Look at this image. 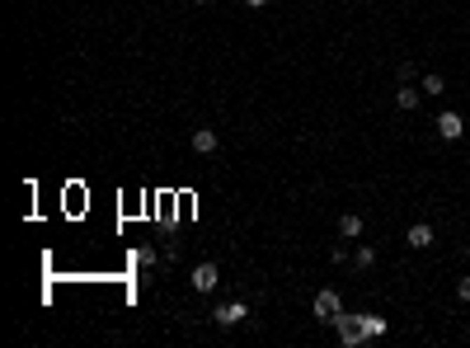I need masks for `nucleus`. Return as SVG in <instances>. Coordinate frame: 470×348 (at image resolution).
Masks as SVG:
<instances>
[{"label": "nucleus", "instance_id": "nucleus-1", "mask_svg": "<svg viewBox=\"0 0 470 348\" xmlns=\"http://www.w3.org/2000/svg\"><path fill=\"white\" fill-rule=\"evenodd\" d=\"M339 316H344V301H339V292H334V287L315 292V320H320V325H334Z\"/></svg>", "mask_w": 470, "mask_h": 348}, {"label": "nucleus", "instance_id": "nucleus-2", "mask_svg": "<svg viewBox=\"0 0 470 348\" xmlns=\"http://www.w3.org/2000/svg\"><path fill=\"white\" fill-rule=\"evenodd\" d=\"M334 330H339V339H344L348 348L367 344V325H362V316H339L334 320Z\"/></svg>", "mask_w": 470, "mask_h": 348}, {"label": "nucleus", "instance_id": "nucleus-3", "mask_svg": "<svg viewBox=\"0 0 470 348\" xmlns=\"http://www.w3.org/2000/svg\"><path fill=\"white\" fill-rule=\"evenodd\" d=\"M221 325V330H235V325H245L250 320V306L245 301H226V306H217V316H212Z\"/></svg>", "mask_w": 470, "mask_h": 348}, {"label": "nucleus", "instance_id": "nucleus-4", "mask_svg": "<svg viewBox=\"0 0 470 348\" xmlns=\"http://www.w3.org/2000/svg\"><path fill=\"white\" fill-rule=\"evenodd\" d=\"M433 127H438L442 142H461V137H466V118H461V113H452V109L438 113V123H433Z\"/></svg>", "mask_w": 470, "mask_h": 348}, {"label": "nucleus", "instance_id": "nucleus-5", "mask_svg": "<svg viewBox=\"0 0 470 348\" xmlns=\"http://www.w3.org/2000/svg\"><path fill=\"white\" fill-rule=\"evenodd\" d=\"M188 283H193V292H217V283H221L217 264H198V269L188 273Z\"/></svg>", "mask_w": 470, "mask_h": 348}, {"label": "nucleus", "instance_id": "nucleus-6", "mask_svg": "<svg viewBox=\"0 0 470 348\" xmlns=\"http://www.w3.org/2000/svg\"><path fill=\"white\" fill-rule=\"evenodd\" d=\"M405 245H409V250H428V245H433V226H428V222H414L405 231Z\"/></svg>", "mask_w": 470, "mask_h": 348}, {"label": "nucleus", "instance_id": "nucleus-7", "mask_svg": "<svg viewBox=\"0 0 470 348\" xmlns=\"http://www.w3.org/2000/svg\"><path fill=\"white\" fill-rule=\"evenodd\" d=\"M419 99H423V90H414L409 80H400V90H395V109L414 113V109H419Z\"/></svg>", "mask_w": 470, "mask_h": 348}, {"label": "nucleus", "instance_id": "nucleus-8", "mask_svg": "<svg viewBox=\"0 0 470 348\" xmlns=\"http://www.w3.org/2000/svg\"><path fill=\"white\" fill-rule=\"evenodd\" d=\"M193 151H198V156H212V151H217V132H212V127H198V132H193Z\"/></svg>", "mask_w": 470, "mask_h": 348}, {"label": "nucleus", "instance_id": "nucleus-9", "mask_svg": "<svg viewBox=\"0 0 470 348\" xmlns=\"http://www.w3.org/2000/svg\"><path fill=\"white\" fill-rule=\"evenodd\" d=\"M339 236H344V240H358L362 236V217H358V212H344V217H339Z\"/></svg>", "mask_w": 470, "mask_h": 348}, {"label": "nucleus", "instance_id": "nucleus-10", "mask_svg": "<svg viewBox=\"0 0 470 348\" xmlns=\"http://www.w3.org/2000/svg\"><path fill=\"white\" fill-rule=\"evenodd\" d=\"M442 90H447V80H442L438 71H428V76H423V95H442Z\"/></svg>", "mask_w": 470, "mask_h": 348}, {"label": "nucleus", "instance_id": "nucleus-11", "mask_svg": "<svg viewBox=\"0 0 470 348\" xmlns=\"http://www.w3.org/2000/svg\"><path fill=\"white\" fill-rule=\"evenodd\" d=\"M362 325H367V339H381V334H386V320L381 316H362Z\"/></svg>", "mask_w": 470, "mask_h": 348}, {"label": "nucleus", "instance_id": "nucleus-12", "mask_svg": "<svg viewBox=\"0 0 470 348\" xmlns=\"http://www.w3.org/2000/svg\"><path fill=\"white\" fill-rule=\"evenodd\" d=\"M353 264H358V269H372V264H376V250H372V245H362V250L353 254Z\"/></svg>", "mask_w": 470, "mask_h": 348}, {"label": "nucleus", "instance_id": "nucleus-13", "mask_svg": "<svg viewBox=\"0 0 470 348\" xmlns=\"http://www.w3.org/2000/svg\"><path fill=\"white\" fill-rule=\"evenodd\" d=\"M156 259H160V254L151 250V245H141V254H137V264H141V269H151V264H156Z\"/></svg>", "mask_w": 470, "mask_h": 348}, {"label": "nucleus", "instance_id": "nucleus-14", "mask_svg": "<svg viewBox=\"0 0 470 348\" xmlns=\"http://www.w3.org/2000/svg\"><path fill=\"white\" fill-rule=\"evenodd\" d=\"M456 297H461V301H470V278H461V283H456Z\"/></svg>", "mask_w": 470, "mask_h": 348}, {"label": "nucleus", "instance_id": "nucleus-15", "mask_svg": "<svg viewBox=\"0 0 470 348\" xmlns=\"http://www.w3.org/2000/svg\"><path fill=\"white\" fill-rule=\"evenodd\" d=\"M245 5H250V10H264V5H268V0H245Z\"/></svg>", "mask_w": 470, "mask_h": 348}, {"label": "nucleus", "instance_id": "nucleus-16", "mask_svg": "<svg viewBox=\"0 0 470 348\" xmlns=\"http://www.w3.org/2000/svg\"><path fill=\"white\" fill-rule=\"evenodd\" d=\"M466 264H470V245H466Z\"/></svg>", "mask_w": 470, "mask_h": 348}, {"label": "nucleus", "instance_id": "nucleus-17", "mask_svg": "<svg viewBox=\"0 0 470 348\" xmlns=\"http://www.w3.org/2000/svg\"><path fill=\"white\" fill-rule=\"evenodd\" d=\"M198 5H207V0H198Z\"/></svg>", "mask_w": 470, "mask_h": 348}]
</instances>
